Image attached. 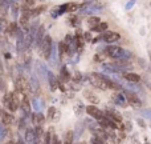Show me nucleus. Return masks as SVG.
I'll return each instance as SVG.
<instances>
[{
	"label": "nucleus",
	"mask_w": 151,
	"mask_h": 144,
	"mask_svg": "<svg viewBox=\"0 0 151 144\" xmlns=\"http://www.w3.org/2000/svg\"><path fill=\"white\" fill-rule=\"evenodd\" d=\"M105 53L107 56L113 59H118V60H127V59L131 58V52L130 51H126V49L121 48L118 46H107L105 48Z\"/></svg>",
	"instance_id": "nucleus-1"
},
{
	"label": "nucleus",
	"mask_w": 151,
	"mask_h": 144,
	"mask_svg": "<svg viewBox=\"0 0 151 144\" xmlns=\"http://www.w3.org/2000/svg\"><path fill=\"white\" fill-rule=\"evenodd\" d=\"M3 103H4V106H6L7 111H9V112H15V111L17 110V107L20 106L19 99L16 98L15 93H7L3 99Z\"/></svg>",
	"instance_id": "nucleus-2"
},
{
	"label": "nucleus",
	"mask_w": 151,
	"mask_h": 144,
	"mask_svg": "<svg viewBox=\"0 0 151 144\" xmlns=\"http://www.w3.org/2000/svg\"><path fill=\"white\" fill-rule=\"evenodd\" d=\"M90 83L93 84L96 88H100V89H102V91H107L109 89L102 73H97V72L90 73Z\"/></svg>",
	"instance_id": "nucleus-3"
},
{
	"label": "nucleus",
	"mask_w": 151,
	"mask_h": 144,
	"mask_svg": "<svg viewBox=\"0 0 151 144\" xmlns=\"http://www.w3.org/2000/svg\"><path fill=\"white\" fill-rule=\"evenodd\" d=\"M41 53L45 59H48L52 53V39L49 35H45L41 40Z\"/></svg>",
	"instance_id": "nucleus-4"
},
{
	"label": "nucleus",
	"mask_w": 151,
	"mask_h": 144,
	"mask_svg": "<svg viewBox=\"0 0 151 144\" xmlns=\"http://www.w3.org/2000/svg\"><path fill=\"white\" fill-rule=\"evenodd\" d=\"M123 95H125L126 100H127L129 103L131 104V106H134V107H140V106H142V101H140V99L138 98L135 92H131V91H125V92H123Z\"/></svg>",
	"instance_id": "nucleus-5"
},
{
	"label": "nucleus",
	"mask_w": 151,
	"mask_h": 144,
	"mask_svg": "<svg viewBox=\"0 0 151 144\" xmlns=\"http://www.w3.org/2000/svg\"><path fill=\"white\" fill-rule=\"evenodd\" d=\"M119 38H121V35L118 34V32H113V31L103 32L102 36H101V39H102V40H105L106 43H114V41L119 40Z\"/></svg>",
	"instance_id": "nucleus-6"
},
{
	"label": "nucleus",
	"mask_w": 151,
	"mask_h": 144,
	"mask_svg": "<svg viewBox=\"0 0 151 144\" xmlns=\"http://www.w3.org/2000/svg\"><path fill=\"white\" fill-rule=\"evenodd\" d=\"M85 111L88 112L89 116H91V118H94V119H98V120H100L101 118H103V113L101 112V111L98 110L96 106H89V107H86Z\"/></svg>",
	"instance_id": "nucleus-7"
},
{
	"label": "nucleus",
	"mask_w": 151,
	"mask_h": 144,
	"mask_svg": "<svg viewBox=\"0 0 151 144\" xmlns=\"http://www.w3.org/2000/svg\"><path fill=\"white\" fill-rule=\"evenodd\" d=\"M103 79H105L106 84H107V88L109 89H114V91H117V92H119V91H122V86H121L119 83H117V81L111 80L110 78H107V76L103 75Z\"/></svg>",
	"instance_id": "nucleus-8"
},
{
	"label": "nucleus",
	"mask_w": 151,
	"mask_h": 144,
	"mask_svg": "<svg viewBox=\"0 0 151 144\" xmlns=\"http://www.w3.org/2000/svg\"><path fill=\"white\" fill-rule=\"evenodd\" d=\"M113 98V100H114V103L117 104V106H121V107H126V104H127V101H126V98L123 93L121 92H115L114 95L111 96Z\"/></svg>",
	"instance_id": "nucleus-9"
},
{
	"label": "nucleus",
	"mask_w": 151,
	"mask_h": 144,
	"mask_svg": "<svg viewBox=\"0 0 151 144\" xmlns=\"http://www.w3.org/2000/svg\"><path fill=\"white\" fill-rule=\"evenodd\" d=\"M123 78L127 81H130V83H139L140 81V76L138 73H134V72H125Z\"/></svg>",
	"instance_id": "nucleus-10"
},
{
	"label": "nucleus",
	"mask_w": 151,
	"mask_h": 144,
	"mask_svg": "<svg viewBox=\"0 0 151 144\" xmlns=\"http://www.w3.org/2000/svg\"><path fill=\"white\" fill-rule=\"evenodd\" d=\"M84 96H85L86 99H89V101H91L93 104H97L100 103V100H98V98L96 95H94L93 92H90V91H84Z\"/></svg>",
	"instance_id": "nucleus-11"
},
{
	"label": "nucleus",
	"mask_w": 151,
	"mask_h": 144,
	"mask_svg": "<svg viewBox=\"0 0 151 144\" xmlns=\"http://www.w3.org/2000/svg\"><path fill=\"white\" fill-rule=\"evenodd\" d=\"M58 118H60V113L56 111L54 107H51V108L48 110V119L49 120H57Z\"/></svg>",
	"instance_id": "nucleus-12"
},
{
	"label": "nucleus",
	"mask_w": 151,
	"mask_h": 144,
	"mask_svg": "<svg viewBox=\"0 0 151 144\" xmlns=\"http://www.w3.org/2000/svg\"><path fill=\"white\" fill-rule=\"evenodd\" d=\"M1 120H3L4 124H12L13 123V116L9 115V112H3V115H1Z\"/></svg>",
	"instance_id": "nucleus-13"
},
{
	"label": "nucleus",
	"mask_w": 151,
	"mask_h": 144,
	"mask_svg": "<svg viewBox=\"0 0 151 144\" xmlns=\"http://www.w3.org/2000/svg\"><path fill=\"white\" fill-rule=\"evenodd\" d=\"M49 84H51V89H52V91H56V89H57L58 81H57V79L52 75V73L49 75Z\"/></svg>",
	"instance_id": "nucleus-14"
},
{
	"label": "nucleus",
	"mask_w": 151,
	"mask_h": 144,
	"mask_svg": "<svg viewBox=\"0 0 151 144\" xmlns=\"http://www.w3.org/2000/svg\"><path fill=\"white\" fill-rule=\"evenodd\" d=\"M60 78L63 79L64 81H69L70 80V73H69V71L66 69V67H63V69H61V75Z\"/></svg>",
	"instance_id": "nucleus-15"
},
{
	"label": "nucleus",
	"mask_w": 151,
	"mask_h": 144,
	"mask_svg": "<svg viewBox=\"0 0 151 144\" xmlns=\"http://www.w3.org/2000/svg\"><path fill=\"white\" fill-rule=\"evenodd\" d=\"M100 23H101V20H100V17H98V16H90L88 19V24H89V26H91V27L98 26Z\"/></svg>",
	"instance_id": "nucleus-16"
},
{
	"label": "nucleus",
	"mask_w": 151,
	"mask_h": 144,
	"mask_svg": "<svg viewBox=\"0 0 151 144\" xmlns=\"http://www.w3.org/2000/svg\"><path fill=\"white\" fill-rule=\"evenodd\" d=\"M65 12H74V11H77L78 9V4H76V3H69V4H65Z\"/></svg>",
	"instance_id": "nucleus-17"
},
{
	"label": "nucleus",
	"mask_w": 151,
	"mask_h": 144,
	"mask_svg": "<svg viewBox=\"0 0 151 144\" xmlns=\"http://www.w3.org/2000/svg\"><path fill=\"white\" fill-rule=\"evenodd\" d=\"M73 139H74V135H73V131H68L65 135V140H64V144H73Z\"/></svg>",
	"instance_id": "nucleus-18"
},
{
	"label": "nucleus",
	"mask_w": 151,
	"mask_h": 144,
	"mask_svg": "<svg viewBox=\"0 0 151 144\" xmlns=\"http://www.w3.org/2000/svg\"><path fill=\"white\" fill-rule=\"evenodd\" d=\"M106 29H107V23H102V21H101L98 26L93 27V31H96V32H103V31H106Z\"/></svg>",
	"instance_id": "nucleus-19"
},
{
	"label": "nucleus",
	"mask_w": 151,
	"mask_h": 144,
	"mask_svg": "<svg viewBox=\"0 0 151 144\" xmlns=\"http://www.w3.org/2000/svg\"><path fill=\"white\" fill-rule=\"evenodd\" d=\"M33 120H34V123H36V124L40 125V124L44 123V116L41 115V113H34V115H33Z\"/></svg>",
	"instance_id": "nucleus-20"
},
{
	"label": "nucleus",
	"mask_w": 151,
	"mask_h": 144,
	"mask_svg": "<svg viewBox=\"0 0 151 144\" xmlns=\"http://www.w3.org/2000/svg\"><path fill=\"white\" fill-rule=\"evenodd\" d=\"M33 4H34V0H23V8L24 9L31 8Z\"/></svg>",
	"instance_id": "nucleus-21"
},
{
	"label": "nucleus",
	"mask_w": 151,
	"mask_h": 144,
	"mask_svg": "<svg viewBox=\"0 0 151 144\" xmlns=\"http://www.w3.org/2000/svg\"><path fill=\"white\" fill-rule=\"evenodd\" d=\"M84 40L85 41H90L91 40V34L90 32H85V34H84Z\"/></svg>",
	"instance_id": "nucleus-22"
},
{
	"label": "nucleus",
	"mask_w": 151,
	"mask_h": 144,
	"mask_svg": "<svg viewBox=\"0 0 151 144\" xmlns=\"http://www.w3.org/2000/svg\"><path fill=\"white\" fill-rule=\"evenodd\" d=\"M135 1H137V0H129V3L126 4V9H130L131 7L134 6V3H135Z\"/></svg>",
	"instance_id": "nucleus-23"
},
{
	"label": "nucleus",
	"mask_w": 151,
	"mask_h": 144,
	"mask_svg": "<svg viewBox=\"0 0 151 144\" xmlns=\"http://www.w3.org/2000/svg\"><path fill=\"white\" fill-rule=\"evenodd\" d=\"M76 113H77V115H81V113H82V110H84V107H82V104H78V107L77 108H76Z\"/></svg>",
	"instance_id": "nucleus-24"
},
{
	"label": "nucleus",
	"mask_w": 151,
	"mask_h": 144,
	"mask_svg": "<svg viewBox=\"0 0 151 144\" xmlns=\"http://www.w3.org/2000/svg\"><path fill=\"white\" fill-rule=\"evenodd\" d=\"M143 115H145L146 118L151 119V110H146V111H143Z\"/></svg>",
	"instance_id": "nucleus-25"
},
{
	"label": "nucleus",
	"mask_w": 151,
	"mask_h": 144,
	"mask_svg": "<svg viewBox=\"0 0 151 144\" xmlns=\"http://www.w3.org/2000/svg\"><path fill=\"white\" fill-rule=\"evenodd\" d=\"M137 121H138V124H139V125H140V127H142V128H145V127H146V123L142 120V119H138Z\"/></svg>",
	"instance_id": "nucleus-26"
},
{
	"label": "nucleus",
	"mask_w": 151,
	"mask_h": 144,
	"mask_svg": "<svg viewBox=\"0 0 151 144\" xmlns=\"http://www.w3.org/2000/svg\"><path fill=\"white\" fill-rule=\"evenodd\" d=\"M126 130H131V124L130 123H126Z\"/></svg>",
	"instance_id": "nucleus-27"
},
{
	"label": "nucleus",
	"mask_w": 151,
	"mask_h": 144,
	"mask_svg": "<svg viewBox=\"0 0 151 144\" xmlns=\"http://www.w3.org/2000/svg\"><path fill=\"white\" fill-rule=\"evenodd\" d=\"M3 112H4V111H1V110H0V119H1V115H3Z\"/></svg>",
	"instance_id": "nucleus-28"
},
{
	"label": "nucleus",
	"mask_w": 151,
	"mask_h": 144,
	"mask_svg": "<svg viewBox=\"0 0 151 144\" xmlns=\"http://www.w3.org/2000/svg\"><path fill=\"white\" fill-rule=\"evenodd\" d=\"M81 144H86V143H81Z\"/></svg>",
	"instance_id": "nucleus-29"
},
{
	"label": "nucleus",
	"mask_w": 151,
	"mask_h": 144,
	"mask_svg": "<svg viewBox=\"0 0 151 144\" xmlns=\"http://www.w3.org/2000/svg\"><path fill=\"white\" fill-rule=\"evenodd\" d=\"M150 6H151V3H150Z\"/></svg>",
	"instance_id": "nucleus-30"
}]
</instances>
